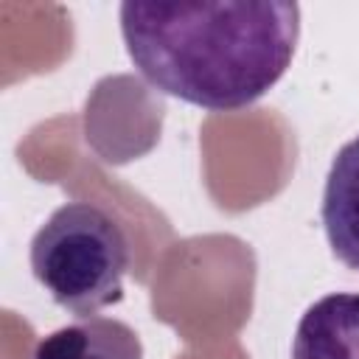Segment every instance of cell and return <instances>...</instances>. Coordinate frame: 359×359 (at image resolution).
Masks as SVG:
<instances>
[{
	"instance_id": "cell-3",
	"label": "cell",
	"mask_w": 359,
	"mask_h": 359,
	"mask_svg": "<svg viewBox=\"0 0 359 359\" xmlns=\"http://www.w3.org/2000/svg\"><path fill=\"white\" fill-rule=\"evenodd\" d=\"M292 359H359V292L311 303L294 331Z\"/></svg>"
},
{
	"instance_id": "cell-5",
	"label": "cell",
	"mask_w": 359,
	"mask_h": 359,
	"mask_svg": "<svg viewBox=\"0 0 359 359\" xmlns=\"http://www.w3.org/2000/svg\"><path fill=\"white\" fill-rule=\"evenodd\" d=\"M34 359H143L135 328L112 317H81L42 337Z\"/></svg>"
},
{
	"instance_id": "cell-1",
	"label": "cell",
	"mask_w": 359,
	"mask_h": 359,
	"mask_svg": "<svg viewBox=\"0 0 359 359\" xmlns=\"http://www.w3.org/2000/svg\"><path fill=\"white\" fill-rule=\"evenodd\" d=\"M118 17L135 70L210 112L255 104L280 81L300 36V6L283 0H126Z\"/></svg>"
},
{
	"instance_id": "cell-4",
	"label": "cell",
	"mask_w": 359,
	"mask_h": 359,
	"mask_svg": "<svg viewBox=\"0 0 359 359\" xmlns=\"http://www.w3.org/2000/svg\"><path fill=\"white\" fill-rule=\"evenodd\" d=\"M320 216L334 255L359 269V135L331 160Z\"/></svg>"
},
{
	"instance_id": "cell-2",
	"label": "cell",
	"mask_w": 359,
	"mask_h": 359,
	"mask_svg": "<svg viewBox=\"0 0 359 359\" xmlns=\"http://www.w3.org/2000/svg\"><path fill=\"white\" fill-rule=\"evenodd\" d=\"M129 241L123 227L93 202L56 208L31 238V272L56 306L79 317L123 297Z\"/></svg>"
}]
</instances>
